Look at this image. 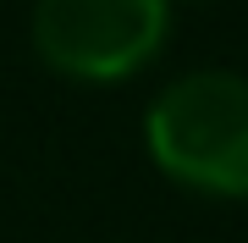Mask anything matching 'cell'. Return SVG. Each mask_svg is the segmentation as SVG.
I'll use <instances>...</instances> for the list:
<instances>
[{
	"label": "cell",
	"mask_w": 248,
	"mask_h": 243,
	"mask_svg": "<svg viewBox=\"0 0 248 243\" xmlns=\"http://www.w3.org/2000/svg\"><path fill=\"white\" fill-rule=\"evenodd\" d=\"M177 0H33L28 45L66 83L110 89L166 55Z\"/></svg>",
	"instance_id": "2"
},
{
	"label": "cell",
	"mask_w": 248,
	"mask_h": 243,
	"mask_svg": "<svg viewBox=\"0 0 248 243\" xmlns=\"http://www.w3.org/2000/svg\"><path fill=\"white\" fill-rule=\"evenodd\" d=\"M143 149L155 171L193 199H248V72L193 66L143 111Z\"/></svg>",
	"instance_id": "1"
}]
</instances>
